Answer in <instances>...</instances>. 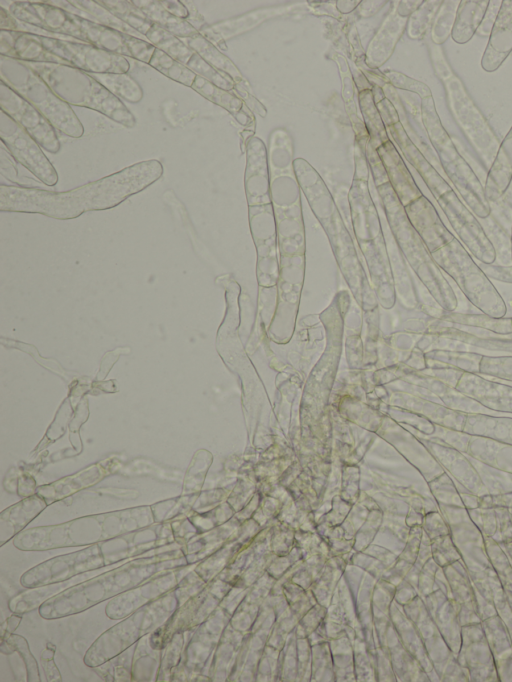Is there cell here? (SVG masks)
I'll return each instance as SVG.
<instances>
[{"mask_svg":"<svg viewBox=\"0 0 512 682\" xmlns=\"http://www.w3.org/2000/svg\"><path fill=\"white\" fill-rule=\"evenodd\" d=\"M405 211L413 228L431 253L447 245L455 238L425 196L422 195L405 206Z\"/></svg>","mask_w":512,"mask_h":682,"instance_id":"13","label":"cell"},{"mask_svg":"<svg viewBox=\"0 0 512 682\" xmlns=\"http://www.w3.org/2000/svg\"><path fill=\"white\" fill-rule=\"evenodd\" d=\"M372 95L371 92L369 91H364L360 95V104L362 107L363 115L365 116L367 125L370 129V134L373 138L379 137V138H385L387 139V136L385 134V130L383 129L380 115L377 113L376 108L374 107V103L372 102Z\"/></svg>","mask_w":512,"mask_h":682,"instance_id":"36","label":"cell"},{"mask_svg":"<svg viewBox=\"0 0 512 682\" xmlns=\"http://www.w3.org/2000/svg\"><path fill=\"white\" fill-rule=\"evenodd\" d=\"M479 266L490 280L493 279L500 282L512 283V264L480 263Z\"/></svg>","mask_w":512,"mask_h":682,"instance_id":"38","label":"cell"},{"mask_svg":"<svg viewBox=\"0 0 512 682\" xmlns=\"http://www.w3.org/2000/svg\"><path fill=\"white\" fill-rule=\"evenodd\" d=\"M27 64L69 105L97 111L128 128L136 125V118L121 99L107 90L90 73L65 64L38 62Z\"/></svg>","mask_w":512,"mask_h":682,"instance_id":"4","label":"cell"},{"mask_svg":"<svg viewBox=\"0 0 512 682\" xmlns=\"http://www.w3.org/2000/svg\"><path fill=\"white\" fill-rule=\"evenodd\" d=\"M162 174L161 162L151 159L68 191L1 185L0 210L37 213L59 220L74 219L85 212L116 207L149 187Z\"/></svg>","mask_w":512,"mask_h":682,"instance_id":"1","label":"cell"},{"mask_svg":"<svg viewBox=\"0 0 512 682\" xmlns=\"http://www.w3.org/2000/svg\"><path fill=\"white\" fill-rule=\"evenodd\" d=\"M185 66L221 89L230 90L233 87L232 79L229 76L216 70L196 52Z\"/></svg>","mask_w":512,"mask_h":682,"instance_id":"34","label":"cell"},{"mask_svg":"<svg viewBox=\"0 0 512 682\" xmlns=\"http://www.w3.org/2000/svg\"><path fill=\"white\" fill-rule=\"evenodd\" d=\"M459 3L458 1L442 2L435 16L431 32L432 39L436 44L443 43L452 33Z\"/></svg>","mask_w":512,"mask_h":682,"instance_id":"31","label":"cell"},{"mask_svg":"<svg viewBox=\"0 0 512 682\" xmlns=\"http://www.w3.org/2000/svg\"><path fill=\"white\" fill-rule=\"evenodd\" d=\"M502 1H489L488 8L484 15L481 25L477 30V34L480 36H490L493 29L495 21L497 19Z\"/></svg>","mask_w":512,"mask_h":682,"instance_id":"39","label":"cell"},{"mask_svg":"<svg viewBox=\"0 0 512 682\" xmlns=\"http://www.w3.org/2000/svg\"><path fill=\"white\" fill-rule=\"evenodd\" d=\"M0 137L15 161L47 186L58 182V174L38 142L8 114L0 110Z\"/></svg>","mask_w":512,"mask_h":682,"instance_id":"10","label":"cell"},{"mask_svg":"<svg viewBox=\"0 0 512 682\" xmlns=\"http://www.w3.org/2000/svg\"><path fill=\"white\" fill-rule=\"evenodd\" d=\"M160 4L172 15L187 20L189 17V10L183 2L179 0H160Z\"/></svg>","mask_w":512,"mask_h":682,"instance_id":"40","label":"cell"},{"mask_svg":"<svg viewBox=\"0 0 512 682\" xmlns=\"http://www.w3.org/2000/svg\"><path fill=\"white\" fill-rule=\"evenodd\" d=\"M385 3L386 1H364L359 5L358 13L362 17L374 15Z\"/></svg>","mask_w":512,"mask_h":682,"instance_id":"41","label":"cell"},{"mask_svg":"<svg viewBox=\"0 0 512 682\" xmlns=\"http://www.w3.org/2000/svg\"><path fill=\"white\" fill-rule=\"evenodd\" d=\"M148 65L169 79L188 87H192L197 78L193 71L158 48L155 49Z\"/></svg>","mask_w":512,"mask_h":682,"instance_id":"30","label":"cell"},{"mask_svg":"<svg viewBox=\"0 0 512 682\" xmlns=\"http://www.w3.org/2000/svg\"><path fill=\"white\" fill-rule=\"evenodd\" d=\"M407 21L408 17L400 15L394 6L368 47L366 63L370 67H379L390 57Z\"/></svg>","mask_w":512,"mask_h":682,"instance_id":"16","label":"cell"},{"mask_svg":"<svg viewBox=\"0 0 512 682\" xmlns=\"http://www.w3.org/2000/svg\"><path fill=\"white\" fill-rule=\"evenodd\" d=\"M482 58V67L492 72L512 51V1H502Z\"/></svg>","mask_w":512,"mask_h":682,"instance_id":"14","label":"cell"},{"mask_svg":"<svg viewBox=\"0 0 512 682\" xmlns=\"http://www.w3.org/2000/svg\"><path fill=\"white\" fill-rule=\"evenodd\" d=\"M512 180V128L501 144L488 171L484 185L487 200L497 202L508 189Z\"/></svg>","mask_w":512,"mask_h":682,"instance_id":"17","label":"cell"},{"mask_svg":"<svg viewBox=\"0 0 512 682\" xmlns=\"http://www.w3.org/2000/svg\"><path fill=\"white\" fill-rule=\"evenodd\" d=\"M379 154L384 160L391 182L402 205L407 206L421 197V191L389 140L379 148Z\"/></svg>","mask_w":512,"mask_h":682,"instance_id":"18","label":"cell"},{"mask_svg":"<svg viewBox=\"0 0 512 682\" xmlns=\"http://www.w3.org/2000/svg\"><path fill=\"white\" fill-rule=\"evenodd\" d=\"M191 88L206 99L224 107L230 112L239 109V101L236 97L227 92V90L217 87L198 75Z\"/></svg>","mask_w":512,"mask_h":682,"instance_id":"33","label":"cell"},{"mask_svg":"<svg viewBox=\"0 0 512 682\" xmlns=\"http://www.w3.org/2000/svg\"><path fill=\"white\" fill-rule=\"evenodd\" d=\"M442 4V1H423L421 6L411 14L408 33L411 38H422Z\"/></svg>","mask_w":512,"mask_h":682,"instance_id":"32","label":"cell"},{"mask_svg":"<svg viewBox=\"0 0 512 682\" xmlns=\"http://www.w3.org/2000/svg\"><path fill=\"white\" fill-rule=\"evenodd\" d=\"M459 326V325H458ZM467 330L465 327L443 323L436 333L444 338L453 340L460 346H468L488 351L504 352L512 355V338L506 334H496L484 329Z\"/></svg>","mask_w":512,"mask_h":682,"instance_id":"15","label":"cell"},{"mask_svg":"<svg viewBox=\"0 0 512 682\" xmlns=\"http://www.w3.org/2000/svg\"><path fill=\"white\" fill-rule=\"evenodd\" d=\"M462 432L512 445V418L467 413Z\"/></svg>","mask_w":512,"mask_h":682,"instance_id":"19","label":"cell"},{"mask_svg":"<svg viewBox=\"0 0 512 682\" xmlns=\"http://www.w3.org/2000/svg\"><path fill=\"white\" fill-rule=\"evenodd\" d=\"M440 320L454 325L484 329L496 334L503 335L512 333L511 317L493 318L483 313L464 314L455 311H445Z\"/></svg>","mask_w":512,"mask_h":682,"instance_id":"23","label":"cell"},{"mask_svg":"<svg viewBox=\"0 0 512 682\" xmlns=\"http://www.w3.org/2000/svg\"><path fill=\"white\" fill-rule=\"evenodd\" d=\"M431 138L445 174L462 197L465 205L481 219L491 214V204L487 200L484 186L470 165L458 153L449 138Z\"/></svg>","mask_w":512,"mask_h":682,"instance_id":"9","label":"cell"},{"mask_svg":"<svg viewBox=\"0 0 512 682\" xmlns=\"http://www.w3.org/2000/svg\"><path fill=\"white\" fill-rule=\"evenodd\" d=\"M132 3L139 8L147 18L178 38L186 39L199 34V31L187 20L180 19L168 12L160 4V1L134 0Z\"/></svg>","mask_w":512,"mask_h":682,"instance_id":"21","label":"cell"},{"mask_svg":"<svg viewBox=\"0 0 512 682\" xmlns=\"http://www.w3.org/2000/svg\"><path fill=\"white\" fill-rule=\"evenodd\" d=\"M478 374L512 382V355H482Z\"/></svg>","mask_w":512,"mask_h":682,"instance_id":"35","label":"cell"},{"mask_svg":"<svg viewBox=\"0 0 512 682\" xmlns=\"http://www.w3.org/2000/svg\"><path fill=\"white\" fill-rule=\"evenodd\" d=\"M482 355L470 350L435 349L427 354V358L437 366L478 374Z\"/></svg>","mask_w":512,"mask_h":682,"instance_id":"25","label":"cell"},{"mask_svg":"<svg viewBox=\"0 0 512 682\" xmlns=\"http://www.w3.org/2000/svg\"><path fill=\"white\" fill-rule=\"evenodd\" d=\"M8 11L19 22L51 37H72L99 49L149 64L156 49L144 39L104 26L48 1H13Z\"/></svg>","mask_w":512,"mask_h":682,"instance_id":"2","label":"cell"},{"mask_svg":"<svg viewBox=\"0 0 512 682\" xmlns=\"http://www.w3.org/2000/svg\"><path fill=\"white\" fill-rule=\"evenodd\" d=\"M98 2L142 36H145L155 24L132 1L104 0Z\"/></svg>","mask_w":512,"mask_h":682,"instance_id":"29","label":"cell"},{"mask_svg":"<svg viewBox=\"0 0 512 682\" xmlns=\"http://www.w3.org/2000/svg\"><path fill=\"white\" fill-rule=\"evenodd\" d=\"M397 142L425 181L462 244L480 263H494L495 249L472 211L409 140Z\"/></svg>","mask_w":512,"mask_h":682,"instance_id":"3","label":"cell"},{"mask_svg":"<svg viewBox=\"0 0 512 682\" xmlns=\"http://www.w3.org/2000/svg\"><path fill=\"white\" fill-rule=\"evenodd\" d=\"M68 5L72 7L75 11L73 12H83L85 14H88L93 18L94 21L113 28L115 30H118L122 33L132 35L134 37L141 38L143 37L140 35L138 32H136L134 29L129 27L126 23H124L121 19H119L117 16H115L110 10H108L106 7L101 5L98 0L93 1V0H73V1H67ZM142 39V38H141Z\"/></svg>","mask_w":512,"mask_h":682,"instance_id":"27","label":"cell"},{"mask_svg":"<svg viewBox=\"0 0 512 682\" xmlns=\"http://www.w3.org/2000/svg\"><path fill=\"white\" fill-rule=\"evenodd\" d=\"M1 80L32 104L61 133L80 138L84 127L71 105L57 96L49 85L27 64L0 55Z\"/></svg>","mask_w":512,"mask_h":682,"instance_id":"5","label":"cell"},{"mask_svg":"<svg viewBox=\"0 0 512 682\" xmlns=\"http://www.w3.org/2000/svg\"><path fill=\"white\" fill-rule=\"evenodd\" d=\"M144 37L154 47L160 49L183 65L187 64L195 52L180 38L163 29L156 23Z\"/></svg>","mask_w":512,"mask_h":682,"instance_id":"24","label":"cell"},{"mask_svg":"<svg viewBox=\"0 0 512 682\" xmlns=\"http://www.w3.org/2000/svg\"><path fill=\"white\" fill-rule=\"evenodd\" d=\"M454 388L482 407L512 414V386L491 381L480 374L462 372Z\"/></svg>","mask_w":512,"mask_h":682,"instance_id":"12","label":"cell"},{"mask_svg":"<svg viewBox=\"0 0 512 682\" xmlns=\"http://www.w3.org/2000/svg\"><path fill=\"white\" fill-rule=\"evenodd\" d=\"M289 7H277L258 10V13L251 12L250 14L241 16L236 19L226 20L211 26L202 27L199 33L207 40L220 43L222 40L228 39L239 32H243L253 27V23H260L267 17L282 14Z\"/></svg>","mask_w":512,"mask_h":682,"instance_id":"20","label":"cell"},{"mask_svg":"<svg viewBox=\"0 0 512 682\" xmlns=\"http://www.w3.org/2000/svg\"><path fill=\"white\" fill-rule=\"evenodd\" d=\"M91 75L118 98L130 103H138L143 98L144 93L141 86L128 73H97Z\"/></svg>","mask_w":512,"mask_h":682,"instance_id":"26","label":"cell"},{"mask_svg":"<svg viewBox=\"0 0 512 682\" xmlns=\"http://www.w3.org/2000/svg\"><path fill=\"white\" fill-rule=\"evenodd\" d=\"M431 254L439 268L481 313L493 318L505 317L504 299L459 239L455 237Z\"/></svg>","mask_w":512,"mask_h":682,"instance_id":"6","label":"cell"},{"mask_svg":"<svg viewBox=\"0 0 512 682\" xmlns=\"http://www.w3.org/2000/svg\"><path fill=\"white\" fill-rule=\"evenodd\" d=\"M0 107L45 150L57 153L60 142L53 125L25 98L0 81Z\"/></svg>","mask_w":512,"mask_h":682,"instance_id":"11","label":"cell"},{"mask_svg":"<svg viewBox=\"0 0 512 682\" xmlns=\"http://www.w3.org/2000/svg\"><path fill=\"white\" fill-rule=\"evenodd\" d=\"M185 44L198 53L207 63L219 72L236 79L239 75L233 63L221 54L216 47L200 33L196 36L184 39Z\"/></svg>","mask_w":512,"mask_h":682,"instance_id":"28","label":"cell"},{"mask_svg":"<svg viewBox=\"0 0 512 682\" xmlns=\"http://www.w3.org/2000/svg\"><path fill=\"white\" fill-rule=\"evenodd\" d=\"M385 75L395 87L414 91L424 98L431 97V91L424 83L395 71H386Z\"/></svg>","mask_w":512,"mask_h":682,"instance_id":"37","label":"cell"},{"mask_svg":"<svg viewBox=\"0 0 512 682\" xmlns=\"http://www.w3.org/2000/svg\"><path fill=\"white\" fill-rule=\"evenodd\" d=\"M390 218L400 247L434 301L445 311H455L458 305L456 294L436 264L431 252L410 223L406 211L397 196L390 195Z\"/></svg>","mask_w":512,"mask_h":682,"instance_id":"7","label":"cell"},{"mask_svg":"<svg viewBox=\"0 0 512 682\" xmlns=\"http://www.w3.org/2000/svg\"><path fill=\"white\" fill-rule=\"evenodd\" d=\"M511 322H512V317H511Z\"/></svg>","mask_w":512,"mask_h":682,"instance_id":"43","label":"cell"},{"mask_svg":"<svg viewBox=\"0 0 512 682\" xmlns=\"http://www.w3.org/2000/svg\"><path fill=\"white\" fill-rule=\"evenodd\" d=\"M511 256H512V227H511Z\"/></svg>","mask_w":512,"mask_h":682,"instance_id":"42","label":"cell"},{"mask_svg":"<svg viewBox=\"0 0 512 682\" xmlns=\"http://www.w3.org/2000/svg\"><path fill=\"white\" fill-rule=\"evenodd\" d=\"M36 38L56 64L69 65L91 74L128 73L130 69L126 57L87 43L42 34H36Z\"/></svg>","mask_w":512,"mask_h":682,"instance_id":"8","label":"cell"},{"mask_svg":"<svg viewBox=\"0 0 512 682\" xmlns=\"http://www.w3.org/2000/svg\"><path fill=\"white\" fill-rule=\"evenodd\" d=\"M489 1H461L459 3L452 38L463 44L468 42L482 23Z\"/></svg>","mask_w":512,"mask_h":682,"instance_id":"22","label":"cell"}]
</instances>
